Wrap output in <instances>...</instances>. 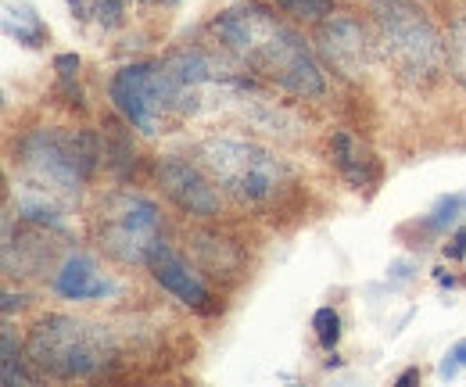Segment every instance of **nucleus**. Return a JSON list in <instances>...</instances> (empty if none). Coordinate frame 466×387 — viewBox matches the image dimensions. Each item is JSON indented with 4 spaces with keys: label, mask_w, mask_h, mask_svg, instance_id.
<instances>
[{
    "label": "nucleus",
    "mask_w": 466,
    "mask_h": 387,
    "mask_svg": "<svg viewBox=\"0 0 466 387\" xmlns=\"http://www.w3.org/2000/svg\"><path fill=\"white\" fill-rule=\"evenodd\" d=\"M212 33L248 68H255L258 76H266L269 83H277L294 97L319 101L327 94L323 68L316 65L305 40L288 25H280L262 4H237L223 11L212 22Z\"/></svg>",
    "instance_id": "obj_1"
},
{
    "label": "nucleus",
    "mask_w": 466,
    "mask_h": 387,
    "mask_svg": "<svg viewBox=\"0 0 466 387\" xmlns=\"http://www.w3.org/2000/svg\"><path fill=\"white\" fill-rule=\"evenodd\" d=\"M116 337L105 323L76 316H44L25 341V362L55 381H90L116 362Z\"/></svg>",
    "instance_id": "obj_2"
},
{
    "label": "nucleus",
    "mask_w": 466,
    "mask_h": 387,
    "mask_svg": "<svg viewBox=\"0 0 466 387\" xmlns=\"http://www.w3.org/2000/svg\"><path fill=\"white\" fill-rule=\"evenodd\" d=\"M15 158L33 183L47 187L51 194L72 198L94 176L105 151H101V140L90 129L40 126V129H29L15 144Z\"/></svg>",
    "instance_id": "obj_3"
},
{
    "label": "nucleus",
    "mask_w": 466,
    "mask_h": 387,
    "mask_svg": "<svg viewBox=\"0 0 466 387\" xmlns=\"http://www.w3.org/2000/svg\"><path fill=\"white\" fill-rule=\"evenodd\" d=\"M370 15L377 22L384 55L406 79L427 83L445 68L449 44L438 36L434 22L416 0H370Z\"/></svg>",
    "instance_id": "obj_4"
},
{
    "label": "nucleus",
    "mask_w": 466,
    "mask_h": 387,
    "mask_svg": "<svg viewBox=\"0 0 466 387\" xmlns=\"http://www.w3.org/2000/svg\"><path fill=\"white\" fill-rule=\"evenodd\" d=\"M198 166L205 168L223 190H230L244 205H269L284 194L291 172L288 166L269 155L258 144L230 140V137H212L198 148Z\"/></svg>",
    "instance_id": "obj_5"
},
{
    "label": "nucleus",
    "mask_w": 466,
    "mask_h": 387,
    "mask_svg": "<svg viewBox=\"0 0 466 387\" xmlns=\"http://www.w3.org/2000/svg\"><path fill=\"white\" fill-rule=\"evenodd\" d=\"M94 229L105 255H112L122 266H147L151 251L162 244V212L151 198L118 190L101 201Z\"/></svg>",
    "instance_id": "obj_6"
},
{
    "label": "nucleus",
    "mask_w": 466,
    "mask_h": 387,
    "mask_svg": "<svg viewBox=\"0 0 466 387\" xmlns=\"http://www.w3.org/2000/svg\"><path fill=\"white\" fill-rule=\"evenodd\" d=\"M108 97L137 133L155 137L162 129L166 97H162V83H158V65L140 61V65L118 68L108 83Z\"/></svg>",
    "instance_id": "obj_7"
},
{
    "label": "nucleus",
    "mask_w": 466,
    "mask_h": 387,
    "mask_svg": "<svg viewBox=\"0 0 466 387\" xmlns=\"http://www.w3.org/2000/svg\"><path fill=\"white\" fill-rule=\"evenodd\" d=\"M155 176H158L162 194L173 201L176 209H183L187 216H198V219H216V216H219L223 198H219V190L212 187L216 179H212L205 168L190 166V162L169 155V158L158 162Z\"/></svg>",
    "instance_id": "obj_8"
},
{
    "label": "nucleus",
    "mask_w": 466,
    "mask_h": 387,
    "mask_svg": "<svg viewBox=\"0 0 466 387\" xmlns=\"http://www.w3.org/2000/svg\"><path fill=\"white\" fill-rule=\"evenodd\" d=\"M316 47L323 61L341 72L345 79H359L370 65V44H366V33L355 18L345 15H327L319 22V33H316Z\"/></svg>",
    "instance_id": "obj_9"
},
{
    "label": "nucleus",
    "mask_w": 466,
    "mask_h": 387,
    "mask_svg": "<svg viewBox=\"0 0 466 387\" xmlns=\"http://www.w3.org/2000/svg\"><path fill=\"white\" fill-rule=\"evenodd\" d=\"M147 270H151V277L158 280L173 298H179L183 305H190V309H198V312H205V309H208V301H212L208 287L198 280V273H194V270L176 255L166 240L151 251Z\"/></svg>",
    "instance_id": "obj_10"
},
{
    "label": "nucleus",
    "mask_w": 466,
    "mask_h": 387,
    "mask_svg": "<svg viewBox=\"0 0 466 387\" xmlns=\"http://www.w3.org/2000/svg\"><path fill=\"white\" fill-rule=\"evenodd\" d=\"M330 162L338 166V172L349 179L355 190H370V187L380 183V162H377V155L362 140H355L351 133H345V129H338L330 137Z\"/></svg>",
    "instance_id": "obj_11"
},
{
    "label": "nucleus",
    "mask_w": 466,
    "mask_h": 387,
    "mask_svg": "<svg viewBox=\"0 0 466 387\" xmlns=\"http://www.w3.org/2000/svg\"><path fill=\"white\" fill-rule=\"evenodd\" d=\"M55 290L68 301H94V298H108L116 294V283L97 273L94 259L86 255H68L61 262V270L55 273Z\"/></svg>",
    "instance_id": "obj_12"
},
{
    "label": "nucleus",
    "mask_w": 466,
    "mask_h": 387,
    "mask_svg": "<svg viewBox=\"0 0 466 387\" xmlns=\"http://www.w3.org/2000/svg\"><path fill=\"white\" fill-rule=\"evenodd\" d=\"M15 209H18V216L25 222H33V226H40V229H55V233H65V216H61L58 201H55V194L47 190V187H40V183H22V187H15Z\"/></svg>",
    "instance_id": "obj_13"
},
{
    "label": "nucleus",
    "mask_w": 466,
    "mask_h": 387,
    "mask_svg": "<svg viewBox=\"0 0 466 387\" xmlns=\"http://www.w3.org/2000/svg\"><path fill=\"white\" fill-rule=\"evenodd\" d=\"M129 122L126 118H105V162L112 166L118 179H129V172L137 166V155H133V129H126Z\"/></svg>",
    "instance_id": "obj_14"
},
{
    "label": "nucleus",
    "mask_w": 466,
    "mask_h": 387,
    "mask_svg": "<svg viewBox=\"0 0 466 387\" xmlns=\"http://www.w3.org/2000/svg\"><path fill=\"white\" fill-rule=\"evenodd\" d=\"M4 29H7V36H15L25 47H40L47 40V29H44V22H40V15L33 7H7Z\"/></svg>",
    "instance_id": "obj_15"
},
{
    "label": "nucleus",
    "mask_w": 466,
    "mask_h": 387,
    "mask_svg": "<svg viewBox=\"0 0 466 387\" xmlns=\"http://www.w3.org/2000/svg\"><path fill=\"white\" fill-rule=\"evenodd\" d=\"M0 351H4V362H0L4 366V384H29L33 377L22 366V351H18V341H15L11 327L0 331Z\"/></svg>",
    "instance_id": "obj_16"
},
{
    "label": "nucleus",
    "mask_w": 466,
    "mask_h": 387,
    "mask_svg": "<svg viewBox=\"0 0 466 387\" xmlns=\"http://www.w3.org/2000/svg\"><path fill=\"white\" fill-rule=\"evenodd\" d=\"M277 7L298 22H323L334 11V0H277Z\"/></svg>",
    "instance_id": "obj_17"
},
{
    "label": "nucleus",
    "mask_w": 466,
    "mask_h": 387,
    "mask_svg": "<svg viewBox=\"0 0 466 387\" xmlns=\"http://www.w3.org/2000/svg\"><path fill=\"white\" fill-rule=\"evenodd\" d=\"M449 65H452L460 87L466 90V15L456 18L452 29H449Z\"/></svg>",
    "instance_id": "obj_18"
},
{
    "label": "nucleus",
    "mask_w": 466,
    "mask_h": 387,
    "mask_svg": "<svg viewBox=\"0 0 466 387\" xmlns=\"http://www.w3.org/2000/svg\"><path fill=\"white\" fill-rule=\"evenodd\" d=\"M55 72H58V83H61V90H65V97H68V105L83 108V94H79V87H76L79 57H76V55H58V57H55Z\"/></svg>",
    "instance_id": "obj_19"
},
{
    "label": "nucleus",
    "mask_w": 466,
    "mask_h": 387,
    "mask_svg": "<svg viewBox=\"0 0 466 387\" xmlns=\"http://www.w3.org/2000/svg\"><path fill=\"white\" fill-rule=\"evenodd\" d=\"M312 331H316V341H319L327 351H334V344L341 341V316H338L334 309H319V312L312 316Z\"/></svg>",
    "instance_id": "obj_20"
},
{
    "label": "nucleus",
    "mask_w": 466,
    "mask_h": 387,
    "mask_svg": "<svg viewBox=\"0 0 466 387\" xmlns=\"http://www.w3.org/2000/svg\"><path fill=\"white\" fill-rule=\"evenodd\" d=\"M463 205H466L463 194H449V198H441L438 209L427 216V229H445L449 222H456L460 219V212H463Z\"/></svg>",
    "instance_id": "obj_21"
},
{
    "label": "nucleus",
    "mask_w": 466,
    "mask_h": 387,
    "mask_svg": "<svg viewBox=\"0 0 466 387\" xmlns=\"http://www.w3.org/2000/svg\"><path fill=\"white\" fill-rule=\"evenodd\" d=\"M460 370H466V341H456V344L445 351V359H441V366H438V377H441V381H452Z\"/></svg>",
    "instance_id": "obj_22"
},
{
    "label": "nucleus",
    "mask_w": 466,
    "mask_h": 387,
    "mask_svg": "<svg viewBox=\"0 0 466 387\" xmlns=\"http://www.w3.org/2000/svg\"><path fill=\"white\" fill-rule=\"evenodd\" d=\"M94 4V18L108 29H116L122 22V11H126V0H90Z\"/></svg>",
    "instance_id": "obj_23"
},
{
    "label": "nucleus",
    "mask_w": 466,
    "mask_h": 387,
    "mask_svg": "<svg viewBox=\"0 0 466 387\" xmlns=\"http://www.w3.org/2000/svg\"><path fill=\"white\" fill-rule=\"evenodd\" d=\"M445 255H449L452 262H460V259H463L466 255V229H456V237L445 244Z\"/></svg>",
    "instance_id": "obj_24"
},
{
    "label": "nucleus",
    "mask_w": 466,
    "mask_h": 387,
    "mask_svg": "<svg viewBox=\"0 0 466 387\" xmlns=\"http://www.w3.org/2000/svg\"><path fill=\"white\" fill-rule=\"evenodd\" d=\"M22 305H25V294L4 290V305H0V309H4V316H11V312H15V309H22Z\"/></svg>",
    "instance_id": "obj_25"
},
{
    "label": "nucleus",
    "mask_w": 466,
    "mask_h": 387,
    "mask_svg": "<svg viewBox=\"0 0 466 387\" xmlns=\"http://www.w3.org/2000/svg\"><path fill=\"white\" fill-rule=\"evenodd\" d=\"M412 381H420V370H406V373L395 381V387H406V384H412Z\"/></svg>",
    "instance_id": "obj_26"
},
{
    "label": "nucleus",
    "mask_w": 466,
    "mask_h": 387,
    "mask_svg": "<svg viewBox=\"0 0 466 387\" xmlns=\"http://www.w3.org/2000/svg\"><path fill=\"white\" fill-rule=\"evenodd\" d=\"M155 4H176V0H155Z\"/></svg>",
    "instance_id": "obj_27"
}]
</instances>
